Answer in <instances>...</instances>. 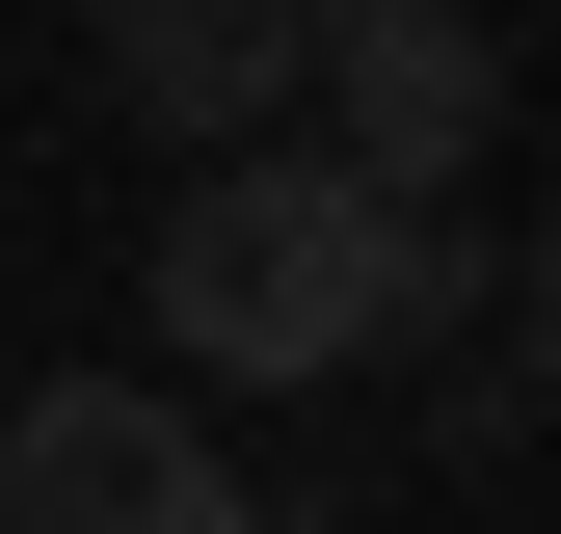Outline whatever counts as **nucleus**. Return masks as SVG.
Wrapping results in <instances>:
<instances>
[{
	"mask_svg": "<svg viewBox=\"0 0 561 534\" xmlns=\"http://www.w3.org/2000/svg\"><path fill=\"white\" fill-rule=\"evenodd\" d=\"M161 348L215 400H321L347 348H401V214L321 161V134H241V161L161 187Z\"/></svg>",
	"mask_w": 561,
	"mask_h": 534,
	"instance_id": "f257e3e1",
	"label": "nucleus"
},
{
	"mask_svg": "<svg viewBox=\"0 0 561 534\" xmlns=\"http://www.w3.org/2000/svg\"><path fill=\"white\" fill-rule=\"evenodd\" d=\"M295 81H321V161L375 214H428V187L508 161V27L481 0H295Z\"/></svg>",
	"mask_w": 561,
	"mask_h": 534,
	"instance_id": "f03ea898",
	"label": "nucleus"
},
{
	"mask_svg": "<svg viewBox=\"0 0 561 534\" xmlns=\"http://www.w3.org/2000/svg\"><path fill=\"white\" fill-rule=\"evenodd\" d=\"M0 534H267V508H241V454L187 428V400L27 374V400H0Z\"/></svg>",
	"mask_w": 561,
	"mask_h": 534,
	"instance_id": "7ed1b4c3",
	"label": "nucleus"
},
{
	"mask_svg": "<svg viewBox=\"0 0 561 534\" xmlns=\"http://www.w3.org/2000/svg\"><path fill=\"white\" fill-rule=\"evenodd\" d=\"M81 54H107L134 134H187V161H241V134L295 107V0H81Z\"/></svg>",
	"mask_w": 561,
	"mask_h": 534,
	"instance_id": "20e7f679",
	"label": "nucleus"
}]
</instances>
